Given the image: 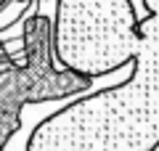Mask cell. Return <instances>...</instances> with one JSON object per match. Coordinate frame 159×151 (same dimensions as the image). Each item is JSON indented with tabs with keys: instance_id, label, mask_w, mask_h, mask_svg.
<instances>
[{
	"instance_id": "obj_1",
	"label": "cell",
	"mask_w": 159,
	"mask_h": 151,
	"mask_svg": "<svg viewBox=\"0 0 159 151\" xmlns=\"http://www.w3.org/2000/svg\"><path fill=\"white\" fill-rule=\"evenodd\" d=\"M141 48L125 82L72 101L40 119L27 151H157L159 149V0H143Z\"/></svg>"
},
{
	"instance_id": "obj_3",
	"label": "cell",
	"mask_w": 159,
	"mask_h": 151,
	"mask_svg": "<svg viewBox=\"0 0 159 151\" xmlns=\"http://www.w3.org/2000/svg\"><path fill=\"white\" fill-rule=\"evenodd\" d=\"M6 3H11V0H0V8H3V6H6Z\"/></svg>"
},
{
	"instance_id": "obj_2",
	"label": "cell",
	"mask_w": 159,
	"mask_h": 151,
	"mask_svg": "<svg viewBox=\"0 0 159 151\" xmlns=\"http://www.w3.org/2000/svg\"><path fill=\"white\" fill-rule=\"evenodd\" d=\"M51 48L53 61L80 77L119 72L141 48L135 8L130 0H58Z\"/></svg>"
}]
</instances>
